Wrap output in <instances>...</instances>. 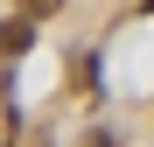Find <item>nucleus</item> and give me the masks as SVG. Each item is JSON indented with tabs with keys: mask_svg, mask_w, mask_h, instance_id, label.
Returning <instances> with one entry per match:
<instances>
[{
	"mask_svg": "<svg viewBox=\"0 0 154 147\" xmlns=\"http://www.w3.org/2000/svg\"><path fill=\"white\" fill-rule=\"evenodd\" d=\"M14 140H21V112H14V105H0V147H14Z\"/></svg>",
	"mask_w": 154,
	"mask_h": 147,
	"instance_id": "f03ea898",
	"label": "nucleus"
},
{
	"mask_svg": "<svg viewBox=\"0 0 154 147\" xmlns=\"http://www.w3.org/2000/svg\"><path fill=\"white\" fill-rule=\"evenodd\" d=\"M63 0H21V21H35V14H56Z\"/></svg>",
	"mask_w": 154,
	"mask_h": 147,
	"instance_id": "7ed1b4c3",
	"label": "nucleus"
},
{
	"mask_svg": "<svg viewBox=\"0 0 154 147\" xmlns=\"http://www.w3.org/2000/svg\"><path fill=\"white\" fill-rule=\"evenodd\" d=\"M140 7H147V14H154V0H140Z\"/></svg>",
	"mask_w": 154,
	"mask_h": 147,
	"instance_id": "20e7f679",
	"label": "nucleus"
},
{
	"mask_svg": "<svg viewBox=\"0 0 154 147\" xmlns=\"http://www.w3.org/2000/svg\"><path fill=\"white\" fill-rule=\"evenodd\" d=\"M28 42H35V21H21V14H14V21H0V56H21Z\"/></svg>",
	"mask_w": 154,
	"mask_h": 147,
	"instance_id": "f257e3e1",
	"label": "nucleus"
}]
</instances>
